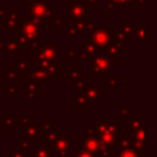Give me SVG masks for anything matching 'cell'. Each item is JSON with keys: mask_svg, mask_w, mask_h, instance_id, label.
Segmentation results:
<instances>
[{"mask_svg": "<svg viewBox=\"0 0 157 157\" xmlns=\"http://www.w3.org/2000/svg\"><path fill=\"white\" fill-rule=\"evenodd\" d=\"M26 98L28 99L29 101H37L38 99V96L36 94H28L26 96Z\"/></svg>", "mask_w": 157, "mask_h": 157, "instance_id": "9f6ffc18", "label": "cell"}, {"mask_svg": "<svg viewBox=\"0 0 157 157\" xmlns=\"http://www.w3.org/2000/svg\"><path fill=\"white\" fill-rule=\"evenodd\" d=\"M22 137L25 140H29V141H35V140H45L46 135L41 128L40 125H38L37 121L33 120L30 123V125L26 127H23L22 129Z\"/></svg>", "mask_w": 157, "mask_h": 157, "instance_id": "8fae6325", "label": "cell"}, {"mask_svg": "<svg viewBox=\"0 0 157 157\" xmlns=\"http://www.w3.org/2000/svg\"><path fill=\"white\" fill-rule=\"evenodd\" d=\"M30 157H35V156H33V154H30Z\"/></svg>", "mask_w": 157, "mask_h": 157, "instance_id": "e7e4bbea", "label": "cell"}, {"mask_svg": "<svg viewBox=\"0 0 157 157\" xmlns=\"http://www.w3.org/2000/svg\"><path fill=\"white\" fill-rule=\"evenodd\" d=\"M144 3H145V0H136V8H139V9H143Z\"/></svg>", "mask_w": 157, "mask_h": 157, "instance_id": "11a10c76", "label": "cell"}, {"mask_svg": "<svg viewBox=\"0 0 157 157\" xmlns=\"http://www.w3.org/2000/svg\"><path fill=\"white\" fill-rule=\"evenodd\" d=\"M113 40H117V41H121L123 42V43H127V42L130 41V38L127 37L126 35H124V33L121 31V29L118 28V27H116L115 30H114L113 33Z\"/></svg>", "mask_w": 157, "mask_h": 157, "instance_id": "f35d334b", "label": "cell"}, {"mask_svg": "<svg viewBox=\"0 0 157 157\" xmlns=\"http://www.w3.org/2000/svg\"><path fill=\"white\" fill-rule=\"evenodd\" d=\"M76 157H95V155L82 148V150H76Z\"/></svg>", "mask_w": 157, "mask_h": 157, "instance_id": "681fc988", "label": "cell"}, {"mask_svg": "<svg viewBox=\"0 0 157 157\" xmlns=\"http://www.w3.org/2000/svg\"><path fill=\"white\" fill-rule=\"evenodd\" d=\"M116 8L123 9H132L136 8V0H111Z\"/></svg>", "mask_w": 157, "mask_h": 157, "instance_id": "4dcf8cb0", "label": "cell"}, {"mask_svg": "<svg viewBox=\"0 0 157 157\" xmlns=\"http://www.w3.org/2000/svg\"><path fill=\"white\" fill-rule=\"evenodd\" d=\"M66 61L67 63H80V52L75 46H67Z\"/></svg>", "mask_w": 157, "mask_h": 157, "instance_id": "cb8c5ba5", "label": "cell"}, {"mask_svg": "<svg viewBox=\"0 0 157 157\" xmlns=\"http://www.w3.org/2000/svg\"><path fill=\"white\" fill-rule=\"evenodd\" d=\"M61 56V48L57 45L56 42L52 43H44L42 42L40 44L39 48L33 52L31 61L38 63L40 60H48V61H58L57 59Z\"/></svg>", "mask_w": 157, "mask_h": 157, "instance_id": "277c9868", "label": "cell"}, {"mask_svg": "<svg viewBox=\"0 0 157 157\" xmlns=\"http://www.w3.org/2000/svg\"><path fill=\"white\" fill-rule=\"evenodd\" d=\"M144 122H145L144 115H130L125 121V130L133 132L138 129L144 128Z\"/></svg>", "mask_w": 157, "mask_h": 157, "instance_id": "9a60e30c", "label": "cell"}, {"mask_svg": "<svg viewBox=\"0 0 157 157\" xmlns=\"http://www.w3.org/2000/svg\"><path fill=\"white\" fill-rule=\"evenodd\" d=\"M1 127H2L3 131L8 130V131H12L13 130V116L12 115H3L2 118H1Z\"/></svg>", "mask_w": 157, "mask_h": 157, "instance_id": "d6a6232c", "label": "cell"}, {"mask_svg": "<svg viewBox=\"0 0 157 157\" xmlns=\"http://www.w3.org/2000/svg\"><path fill=\"white\" fill-rule=\"evenodd\" d=\"M33 61L28 60L27 57H18L15 61H13L12 67L18 72V75L24 76L27 72H29L33 68Z\"/></svg>", "mask_w": 157, "mask_h": 157, "instance_id": "2e32d148", "label": "cell"}, {"mask_svg": "<svg viewBox=\"0 0 157 157\" xmlns=\"http://www.w3.org/2000/svg\"><path fill=\"white\" fill-rule=\"evenodd\" d=\"M100 23L97 22L96 18L94 17H85V21H84V33H94L96 29H98L100 26Z\"/></svg>", "mask_w": 157, "mask_h": 157, "instance_id": "83f0119b", "label": "cell"}, {"mask_svg": "<svg viewBox=\"0 0 157 157\" xmlns=\"http://www.w3.org/2000/svg\"><path fill=\"white\" fill-rule=\"evenodd\" d=\"M8 157H27L28 153L22 152L20 150H9L7 152Z\"/></svg>", "mask_w": 157, "mask_h": 157, "instance_id": "7dc6e473", "label": "cell"}, {"mask_svg": "<svg viewBox=\"0 0 157 157\" xmlns=\"http://www.w3.org/2000/svg\"><path fill=\"white\" fill-rule=\"evenodd\" d=\"M131 136L133 137L135 141L142 142V143H144V139H145V133H144V128L138 129V130L133 131V132H131Z\"/></svg>", "mask_w": 157, "mask_h": 157, "instance_id": "7bdbcfd3", "label": "cell"}, {"mask_svg": "<svg viewBox=\"0 0 157 157\" xmlns=\"http://www.w3.org/2000/svg\"><path fill=\"white\" fill-rule=\"evenodd\" d=\"M18 85L17 82H11V83H8V95L10 97H14L17 94Z\"/></svg>", "mask_w": 157, "mask_h": 157, "instance_id": "ee69618b", "label": "cell"}, {"mask_svg": "<svg viewBox=\"0 0 157 157\" xmlns=\"http://www.w3.org/2000/svg\"><path fill=\"white\" fill-rule=\"evenodd\" d=\"M116 152H117V151H116L114 147L101 143V147H100V151H99L98 155L100 157H112Z\"/></svg>", "mask_w": 157, "mask_h": 157, "instance_id": "1f68e13d", "label": "cell"}, {"mask_svg": "<svg viewBox=\"0 0 157 157\" xmlns=\"http://www.w3.org/2000/svg\"><path fill=\"white\" fill-rule=\"evenodd\" d=\"M2 135H3V129L2 127L0 126V145H2L3 141H2Z\"/></svg>", "mask_w": 157, "mask_h": 157, "instance_id": "680465c9", "label": "cell"}, {"mask_svg": "<svg viewBox=\"0 0 157 157\" xmlns=\"http://www.w3.org/2000/svg\"><path fill=\"white\" fill-rule=\"evenodd\" d=\"M66 29H67L68 38H81L82 37L81 31H78L76 28H74L70 23H68V26L66 27Z\"/></svg>", "mask_w": 157, "mask_h": 157, "instance_id": "ab89813d", "label": "cell"}, {"mask_svg": "<svg viewBox=\"0 0 157 157\" xmlns=\"http://www.w3.org/2000/svg\"><path fill=\"white\" fill-rule=\"evenodd\" d=\"M2 90H3V80L0 76V92H2Z\"/></svg>", "mask_w": 157, "mask_h": 157, "instance_id": "91938a15", "label": "cell"}, {"mask_svg": "<svg viewBox=\"0 0 157 157\" xmlns=\"http://www.w3.org/2000/svg\"><path fill=\"white\" fill-rule=\"evenodd\" d=\"M61 136V132L58 130V129H55V130L51 131L46 135V138H45V141H46V145H51V144L55 143L57 141L59 137Z\"/></svg>", "mask_w": 157, "mask_h": 157, "instance_id": "836d02e7", "label": "cell"}, {"mask_svg": "<svg viewBox=\"0 0 157 157\" xmlns=\"http://www.w3.org/2000/svg\"><path fill=\"white\" fill-rule=\"evenodd\" d=\"M121 157H140V154L136 152L133 148H129V150L121 151L120 152Z\"/></svg>", "mask_w": 157, "mask_h": 157, "instance_id": "f6af8a7d", "label": "cell"}, {"mask_svg": "<svg viewBox=\"0 0 157 157\" xmlns=\"http://www.w3.org/2000/svg\"><path fill=\"white\" fill-rule=\"evenodd\" d=\"M23 80H26V81H33L39 83L42 87H45L48 82H56L57 81V76L53 75V74L48 73L45 69H41V68L33 67V69L29 72H27L24 76H22Z\"/></svg>", "mask_w": 157, "mask_h": 157, "instance_id": "8992f818", "label": "cell"}, {"mask_svg": "<svg viewBox=\"0 0 157 157\" xmlns=\"http://www.w3.org/2000/svg\"><path fill=\"white\" fill-rule=\"evenodd\" d=\"M82 78V68L80 66H74L71 69L66 72V81L67 82H74L78 81Z\"/></svg>", "mask_w": 157, "mask_h": 157, "instance_id": "603a6c76", "label": "cell"}, {"mask_svg": "<svg viewBox=\"0 0 157 157\" xmlns=\"http://www.w3.org/2000/svg\"><path fill=\"white\" fill-rule=\"evenodd\" d=\"M113 33L109 28L99 27L98 29L92 33V41L101 50V52H105L110 43L113 41Z\"/></svg>", "mask_w": 157, "mask_h": 157, "instance_id": "ba28073f", "label": "cell"}, {"mask_svg": "<svg viewBox=\"0 0 157 157\" xmlns=\"http://www.w3.org/2000/svg\"><path fill=\"white\" fill-rule=\"evenodd\" d=\"M115 115L118 116L121 118V121H126L127 118L130 116V108L125 105V107H122L121 109L116 110L115 111Z\"/></svg>", "mask_w": 157, "mask_h": 157, "instance_id": "74e56055", "label": "cell"}, {"mask_svg": "<svg viewBox=\"0 0 157 157\" xmlns=\"http://www.w3.org/2000/svg\"><path fill=\"white\" fill-rule=\"evenodd\" d=\"M95 127L98 131L108 130L109 132L113 133L116 137H120L121 133V122L120 121H97L95 123Z\"/></svg>", "mask_w": 157, "mask_h": 157, "instance_id": "5bb4252c", "label": "cell"}, {"mask_svg": "<svg viewBox=\"0 0 157 157\" xmlns=\"http://www.w3.org/2000/svg\"><path fill=\"white\" fill-rule=\"evenodd\" d=\"M28 6V16L31 21L38 23L45 28L48 24L57 16V9L53 8L52 3L48 0H33L27 3Z\"/></svg>", "mask_w": 157, "mask_h": 157, "instance_id": "7a4b0ae2", "label": "cell"}, {"mask_svg": "<svg viewBox=\"0 0 157 157\" xmlns=\"http://www.w3.org/2000/svg\"><path fill=\"white\" fill-rule=\"evenodd\" d=\"M105 13H115L116 12V9L117 8L115 7L113 2H112L111 0H105Z\"/></svg>", "mask_w": 157, "mask_h": 157, "instance_id": "bcb514c9", "label": "cell"}, {"mask_svg": "<svg viewBox=\"0 0 157 157\" xmlns=\"http://www.w3.org/2000/svg\"><path fill=\"white\" fill-rule=\"evenodd\" d=\"M51 26L52 28H66L68 26L67 17H59L56 16L54 20L51 23Z\"/></svg>", "mask_w": 157, "mask_h": 157, "instance_id": "e575fe53", "label": "cell"}, {"mask_svg": "<svg viewBox=\"0 0 157 157\" xmlns=\"http://www.w3.org/2000/svg\"><path fill=\"white\" fill-rule=\"evenodd\" d=\"M23 50L24 48L20 45L17 38H8L7 46H6V53L8 57H16L18 53L23 52Z\"/></svg>", "mask_w": 157, "mask_h": 157, "instance_id": "ac0fdd59", "label": "cell"}, {"mask_svg": "<svg viewBox=\"0 0 157 157\" xmlns=\"http://www.w3.org/2000/svg\"><path fill=\"white\" fill-rule=\"evenodd\" d=\"M33 0H12L13 3H29L31 2Z\"/></svg>", "mask_w": 157, "mask_h": 157, "instance_id": "6f0895ef", "label": "cell"}, {"mask_svg": "<svg viewBox=\"0 0 157 157\" xmlns=\"http://www.w3.org/2000/svg\"><path fill=\"white\" fill-rule=\"evenodd\" d=\"M31 154L35 157H54L51 154V151L48 146L41 144H33L31 146Z\"/></svg>", "mask_w": 157, "mask_h": 157, "instance_id": "44dd1931", "label": "cell"}, {"mask_svg": "<svg viewBox=\"0 0 157 157\" xmlns=\"http://www.w3.org/2000/svg\"><path fill=\"white\" fill-rule=\"evenodd\" d=\"M45 70L48 73L59 78L61 75V63L60 61H52L48 66V68H45Z\"/></svg>", "mask_w": 157, "mask_h": 157, "instance_id": "f546056e", "label": "cell"}, {"mask_svg": "<svg viewBox=\"0 0 157 157\" xmlns=\"http://www.w3.org/2000/svg\"><path fill=\"white\" fill-rule=\"evenodd\" d=\"M0 157H8V155L7 154H5V155H1Z\"/></svg>", "mask_w": 157, "mask_h": 157, "instance_id": "be15d7a7", "label": "cell"}, {"mask_svg": "<svg viewBox=\"0 0 157 157\" xmlns=\"http://www.w3.org/2000/svg\"><path fill=\"white\" fill-rule=\"evenodd\" d=\"M133 150H135L136 152L139 153L140 156H141V155H144V153H145V151H144V143L135 141V144H133Z\"/></svg>", "mask_w": 157, "mask_h": 157, "instance_id": "c3c4849f", "label": "cell"}, {"mask_svg": "<svg viewBox=\"0 0 157 157\" xmlns=\"http://www.w3.org/2000/svg\"><path fill=\"white\" fill-rule=\"evenodd\" d=\"M70 84H71L72 87L75 88V93H78V92H81V90H83L84 88H85L86 84H87V80H86L85 76H82L80 80L71 82Z\"/></svg>", "mask_w": 157, "mask_h": 157, "instance_id": "8d00e7d4", "label": "cell"}, {"mask_svg": "<svg viewBox=\"0 0 157 157\" xmlns=\"http://www.w3.org/2000/svg\"><path fill=\"white\" fill-rule=\"evenodd\" d=\"M105 84L107 87L110 88L111 92H115L116 88L121 85V78L120 76H112L110 74L105 78Z\"/></svg>", "mask_w": 157, "mask_h": 157, "instance_id": "f1b7e54d", "label": "cell"}, {"mask_svg": "<svg viewBox=\"0 0 157 157\" xmlns=\"http://www.w3.org/2000/svg\"><path fill=\"white\" fill-rule=\"evenodd\" d=\"M16 38L20 45L23 48H27V52H35L42 43V26L30 18L24 17Z\"/></svg>", "mask_w": 157, "mask_h": 157, "instance_id": "6da1fadb", "label": "cell"}, {"mask_svg": "<svg viewBox=\"0 0 157 157\" xmlns=\"http://www.w3.org/2000/svg\"><path fill=\"white\" fill-rule=\"evenodd\" d=\"M7 9L8 8H2V9H0V24H2L3 21H5L6 15H7Z\"/></svg>", "mask_w": 157, "mask_h": 157, "instance_id": "db71d44e", "label": "cell"}, {"mask_svg": "<svg viewBox=\"0 0 157 157\" xmlns=\"http://www.w3.org/2000/svg\"><path fill=\"white\" fill-rule=\"evenodd\" d=\"M71 105L75 108L76 111H84L87 105H90L88 101L84 97L80 95H74L71 97Z\"/></svg>", "mask_w": 157, "mask_h": 157, "instance_id": "7402d4cb", "label": "cell"}, {"mask_svg": "<svg viewBox=\"0 0 157 157\" xmlns=\"http://www.w3.org/2000/svg\"><path fill=\"white\" fill-rule=\"evenodd\" d=\"M90 63H92L90 76H103V78L110 75L111 68L116 65L115 61L110 58L105 52L95 55Z\"/></svg>", "mask_w": 157, "mask_h": 157, "instance_id": "3957f363", "label": "cell"}, {"mask_svg": "<svg viewBox=\"0 0 157 157\" xmlns=\"http://www.w3.org/2000/svg\"><path fill=\"white\" fill-rule=\"evenodd\" d=\"M133 39H135V42H137V43H143L145 41V24L143 22L137 23Z\"/></svg>", "mask_w": 157, "mask_h": 157, "instance_id": "4316f807", "label": "cell"}, {"mask_svg": "<svg viewBox=\"0 0 157 157\" xmlns=\"http://www.w3.org/2000/svg\"><path fill=\"white\" fill-rule=\"evenodd\" d=\"M112 157H121V156H120V153H115V154H114Z\"/></svg>", "mask_w": 157, "mask_h": 157, "instance_id": "94428289", "label": "cell"}, {"mask_svg": "<svg viewBox=\"0 0 157 157\" xmlns=\"http://www.w3.org/2000/svg\"><path fill=\"white\" fill-rule=\"evenodd\" d=\"M23 18H24V16H23L22 12H18V10L15 8H8L7 15H6L5 21L1 25L8 33H17Z\"/></svg>", "mask_w": 157, "mask_h": 157, "instance_id": "52a82bcc", "label": "cell"}, {"mask_svg": "<svg viewBox=\"0 0 157 157\" xmlns=\"http://www.w3.org/2000/svg\"><path fill=\"white\" fill-rule=\"evenodd\" d=\"M126 51L125 48V43L117 40H113L111 43L108 45V48H105V53L110 57V58L113 59L115 63H120L121 61V54L124 53Z\"/></svg>", "mask_w": 157, "mask_h": 157, "instance_id": "7c38bea8", "label": "cell"}, {"mask_svg": "<svg viewBox=\"0 0 157 157\" xmlns=\"http://www.w3.org/2000/svg\"><path fill=\"white\" fill-rule=\"evenodd\" d=\"M133 144H135V139L130 135H121L120 139L117 142V151H125L129 150V148H133Z\"/></svg>", "mask_w": 157, "mask_h": 157, "instance_id": "ffe728a7", "label": "cell"}, {"mask_svg": "<svg viewBox=\"0 0 157 157\" xmlns=\"http://www.w3.org/2000/svg\"><path fill=\"white\" fill-rule=\"evenodd\" d=\"M81 144H82V148L90 152V154L95 155V156L99 154V151H100L101 147V142L98 139L88 137L87 135H82Z\"/></svg>", "mask_w": 157, "mask_h": 157, "instance_id": "4fadbf2b", "label": "cell"}, {"mask_svg": "<svg viewBox=\"0 0 157 157\" xmlns=\"http://www.w3.org/2000/svg\"><path fill=\"white\" fill-rule=\"evenodd\" d=\"M27 157H30V154H28V155H27Z\"/></svg>", "mask_w": 157, "mask_h": 157, "instance_id": "03108f58", "label": "cell"}, {"mask_svg": "<svg viewBox=\"0 0 157 157\" xmlns=\"http://www.w3.org/2000/svg\"><path fill=\"white\" fill-rule=\"evenodd\" d=\"M80 52L84 53V54H87L90 56H92L94 58V56L98 53H102L101 50L92 41L90 37L86 38L85 39V42H82L81 43V51Z\"/></svg>", "mask_w": 157, "mask_h": 157, "instance_id": "d6986e66", "label": "cell"}, {"mask_svg": "<svg viewBox=\"0 0 157 157\" xmlns=\"http://www.w3.org/2000/svg\"><path fill=\"white\" fill-rule=\"evenodd\" d=\"M67 20H70V22L73 21L82 20L86 17V14L90 13L92 9L85 3H76V2H67Z\"/></svg>", "mask_w": 157, "mask_h": 157, "instance_id": "9c48e42d", "label": "cell"}, {"mask_svg": "<svg viewBox=\"0 0 157 157\" xmlns=\"http://www.w3.org/2000/svg\"><path fill=\"white\" fill-rule=\"evenodd\" d=\"M31 146H33V142L29 140L21 139L17 141V150L22 151V152L28 153L29 151H31Z\"/></svg>", "mask_w": 157, "mask_h": 157, "instance_id": "d590c367", "label": "cell"}, {"mask_svg": "<svg viewBox=\"0 0 157 157\" xmlns=\"http://www.w3.org/2000/svg\"><path fill=\"white\" fill-rule=\"evenodd\" d=\"M13 116V125L14 126H22L23 115H12Z\"/></svg>", "mask_w": 157, "mask_h": 157, "instance_id": "f5cc1de1", "label": "cell"}, {"mask_svg": "<svg viewBox=\"0 0 157 157\" xmlns=\"http://www.w3.org/2000/svg\"><path fill=\"white\" fill-rule=\"evenodd\" d=\"M40 126H41V128L43 129V131L45 132V135H48V132H51V131L57 129V126L56 125H53V123L51 122V121H42Z\"/></svg>", "mask_w": 157, "mask_h": 157, "instance_id": "b9f144b4", "label": "cell"}, {"mask_svg": "<svg viewBox=\"0 0 157 157\" xmlns=\"http://www.w3.org/2000/svg\"><path fill=\"white\" fill-rule=\"evenodd\" d=\"M76 3H85L88 7L92 9V8H95V9H99L101 7V0H75Z\"/></svg>", "mask_w": 157, "mask_h": 157, "instance_id": "60d3db41", "label": "cell"}, {"mask_svg": "<svg viewBox=\"0 0 157 157\" xmlns=\"http://www.w3.org/2000/svg\"><path fill=\"white\" fill-rule=\"evenodd\" d=\"M18 76H20L18 75V72L13 67H8V69L2 72L1 78H2L3 82L11 83V82H17Z\"/></svg>", "mask_w": 157, "mask_h": 157, "instance_id": "d4e9b609", "label": "cell"}, {"mask_svg": "<svg viewBox=\"0 0 157 157\" xmlns=\"http://www.w3.org/2000/svg\"><path fill=\"white\" fill-rule=\"evenodd\" d=\"M75 95L84 97L88 101L90 105H96L97 102H99L101 99V87L97 85L96 82L87 81L85 88L78 93H75Z\"/></svg>", "mask_w": 157, "mask_h": 157, "instance_id": "30bf717a", "label": "cell"}, {"mask_svg": "<svg viewBox=\"0 0 157 157\" xmlns=\"http://www.w3.org/2000/svg\"><path fill=\"white\" fill-rule=\"evenodd\" d=\"M33 116L31 115H23L22 120V127H26L28 125H30V123L33 122Z\"/></svg>", "mask_w": 157, "mask_h": 157, "instance_id": "f907efd6", "label": "cell"}, {"mask_svg": "<svg viewBox=\"0 0 157 157\" xmlns=\"http://www.w3.org/2000/svg\"><path fill=\"white\" fill-rule=\"evenodd\" d=\"M8 38L0 37V52H6V46H7Z\"/></svg>", "mask_w": 157, "mask_h": 157, "instance_id": "816d5d0a", "label": "cell"}, {"mask_svg": "<svg viewBox=\"0 0 157 157\" xmlns=\"http://www.w3.org/2000/svg\"><path fill=\"white\" fill-rule=\"evenodd\" d=\"M71 135H61L55 143L46 145L54 157H71Z\"/></svg>", "mask_w": 157, "mask_h": 157, "instance_id": "5b68a950", "label": "cell"}, {"mask_svg": "<svg viewBox=\"0 0 157 157\" xmlns=\"http://www.w3.org/2000/svg\"><path fill=\"white\" fill-rule=\"evenodd\" d=\"M28 94H36L38 97L42 96V86L37 82L26 81L23 80L22 84V95L23 97H26Z\"/></svg>", "mask_w": 157, "mask_h": 157, "instance_id": "e0dca14e", "label": "cell"}, {"mask_svg": "<svg viewBox=\"0 0 157 157\" xmlns=\"http://www.w3.org/2000/svg\"><path fill=\"white\" fill-rule=\"evenodd\" d=\"M136 27H137V23L132 22V23H125V22H122L118 26V28L121 29L124 35H126L127 37L133 38L135 36V31H136Z\"/></svg>", "mask_w": 157, "mask_h": 157, "instance_id": "484cf974", "label": "cell"}, {"mask_svg": "<svg viewBox=\"0 0 157 157\" xmlns=\"http://www.w3.org/2000/svg\"><path fill=\"white\" fill-rule=\"evenodd\" d=\"M2 5H3V1L2 0H0V9H2Z\"/></svg>", "mask_w": 157, "mask_h": 157, "instance_id": "6125c7cd", "label": "cell"}]
</instances>
